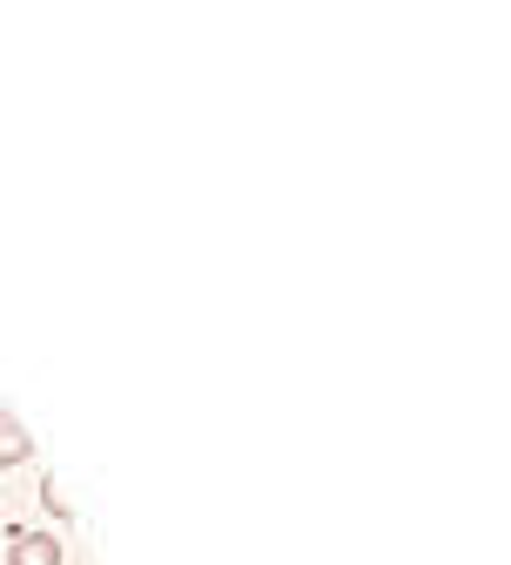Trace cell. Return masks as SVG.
<instances>
[{
  "label": "cell",
  "mask_w": 511,
  "mask_h": 565,
  "mask_svg": "<svg viewBox=\"0 0 511 565\" xmlns=\"http://www.w3.org/2000/svg\"><path fill=\"white\" fill-rule=\"evenodd\" d=\"M21 458H34V438L14 411H0V465H21Z\"/></svg>",
  "instance_id": "cell-2"
},
{
  "label": "cell",
  "mask_w": 511,
  "mask_h": 565,
  "mask_svg": "<svg viewBox=\"0 0 511 565\" xmlns=\"http://www.w3.org/2000/svg\"><path fill=\"white\" fill-rule=\"evenodd\" d=\"M8 565H61V539L54 532H14L8 539Z\"/></svg>",
  "instance_id": "cell-1"
}]
</instances>
